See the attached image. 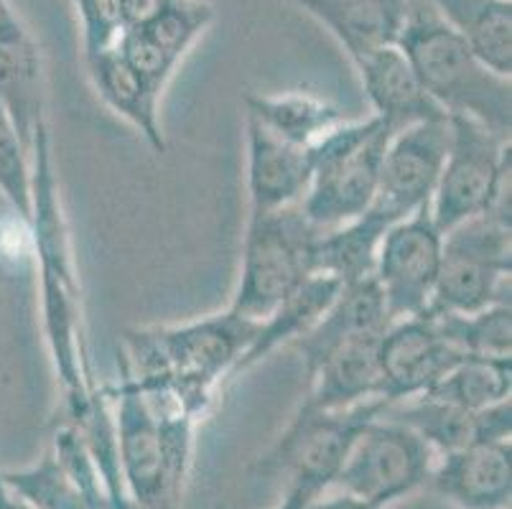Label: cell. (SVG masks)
Returning a JSON list of instances; mask_svg holds the SVG:
<instances>
[{
	"label": "cell",
	"instance_id": "6da1fadb",
	"mask_svg": "<svg viewBox=\"0 0 512 509\" xmlns=\"http://www.w3.org/2000/svg\"><path fill=\"white\" fill-rule=\"evenodd\" d=\"M258 331V321L245 319L230 306L176 326L128 331L118 357L136 377L169 382L186 408L204 420L227 377L240 375V364Z\"/></svg>",
	"mask_w": 512,
	"mask_h": 509
},
{
	"label": "cell",
	"instance_id": "7a4b0ae2",
	"mask_svg": "<svg viewBox=\"0 0 512 509\" xmlns=\"http://www.w3.org/2000/svg\"><path fill=\"white\" fill-rule=\"evenodd\" d=\"M395 44L411 64L423 92L446 118L464 115L495 133L510 135V77L487 67L428 0H406Z\"/></svg>",
	"mask_w": 512,
	"mask_h": 509
},
{
	"label": "cell",
	"instance_id": "3957f363",
	"mask_svg": "<svg viewBox=\"0 0 512 509\" xmlns=\"http://www.w3.org/2000/svg\"><path fill=\"white\" fill-rule=\"evenodd\" d=\"M321 232L301 204L268 214H248L232 311L263 321L281 306L316 273V242Z\"/></svg>",
	"mask_w": 512,
	"mask_h": 509
},
{
	"label": "cell",
	"instance_id": "277c9868",
	"mask_svg": "<svg viewBox=\"0 0 512 509\" xmlns=\"http://www.w3.org/2000/svg\"><path fill=\"white\" fill-rule=\"evenodd\" d=\"M395 130L377 115L344 120L314 148V171L301 209L319 230H334L372 207Z\"/></svg>",
	"mask_w": 512,
	"mask_h": 509
},
{
	"label": "cell",
	"instance_id": "5b68a950",
	"mask_svg": "<svg viewBox=\"0 0 512 509\" xmlns=\"http://www.w3.org/2000/svg\"><path fill=\"white\" fill-rule=\"evenodd\" d=\"M385 410V400H370L337 413L296 410L273 446L255 461V474L268 479L283 476L288 492L301 494L311 502L337 484L352 443L362 428Z\"/></svg>",
	"mask_w": 512,
	"mask_h": 509
},
{
	"label": "cell",
	"instance_id": "8992f818",
	"mask_svg": "<svg viewBox=\"0 0 512 509\" xmlns=\"http://www.w3.org/2000/svg\"><path fill=\"white\" fill-rule=\"evenodd\" d=\"M512 224L477 214L444 232V260L426 314L469 316L510 303Z\"/></svg>",
	"mask_w": 512,
	"mask_h": 509
},
{
	"label": "cell",
	"instance_id": "52a82bcc",
	"mask_svg": "<svg viewBox=\"0 0 512 509\" xmlns=\"http://www.w3.org/2000/svg\"><path fill=\"white\" fill-rule=\"evenodd\" d=\"M512 174L510 135L464 115H449V148L441 166L431 219L441 232L487 212L497 186Z\"/></svg>",
	"mask_w": 512,
	"mask_h": 509
},
{
	"label": "cell",
	"instance_id": "ba28073f",
	"mask_svg": "<svg viewBox=\"0 0 512 509\" xmlns=\"http://www.w3.org/2000/svg\"><path fill=\"white\" fill-rule=\"evenodd\" d=\"M436 454L411 428L388 415H377L360 431L334 487L375 509L406 499L434 469Z\"/></svg>",
	"mask_w": 512,
	"mask_h": 509
},
{
	"label": "cell",
	"instance_id": "9c48e42d",
	"mask_svg": "<svg viewBox=\"0 0 512 509\" xmlns=\"http://www.w3.org/2000/svg\"><path fill=\"white\" fill-rule=\"evenodd\" d=\"M444 260V232L431 212L418 209L388 227L375 252V278L393 321L426 314Z\"/></svg>",
	"mask_w": 512,
	"mask_h": 509
},
{
	"label": "cell",
	"instance_id": "30bf717a",
	"mask_svg": "<svg viewBox=\"0 0 512 509\" xmlns=\"http://www.w3.org/2000/svg\"><path fill=\"white\" fill-rule=\"evenodd\" d=\"M107 392L113 405L120 476L130 504L138 509H179L181 502L171 492L164 441L141 387L120 367L118 387Z\"/></svg>",
	"mask_w": 512,
	"mask_h": 509
},
{
	"label": "cell",
	"instance_id": "8fae6325",
	"mask_svg": "<svg viewBox=\"0 0 512 509\" xmlns=\"http://www.w3.org/2000/svg\"><path fill=\"white\" fill-rule=\"evenodd\" d=\"M449 148V118L421 120L393 133L372 212L388 224L426 209L434 199Z\"/></svg>",
	"mask_w": 512,
	"mask_h": 509
},
{
	"label": "cell",
	"instance_id": "7c38bea8",
	"mask_svg": "<svg viewBox=\"0 0 512 509\" xmlns=\"http://www.w3.org/2000/svg\"><path fill=\"white\" fill-rule=\"evenodd\" d=\"M462 357L428 314L393 321L380 339V395L388 405L423 395Z\"/></svg>",
	"mask_w": 512,
	"mask_h": 509
},
{
	"label": "cell",
	"instance_id": "4fadbf2b",
	"mask_svg": "<svg viewBox=\"0 0 512 509\" xmlns=\"http://www.w3.org/2000/svg\"><path fill=\"white\" fill-rule=\"evenodd\" d=\"M0 107L23 143L34 148L36 133L46 125L44 56L11 3L0 11Z\"/></svg>",
	"mask_w": 512,
	"mask_h": 509
},
{
	"label": "cell",
	"instance_id": "5bb4252c",
	"mask_svg": "<svg viewBox=\"0 0 512 509\" xmlns=\"http://www.w3.org/2000/svg\"><path fill=\"white\" fill-rule=\"evenodd\" d=\"M250 214H268L301 204L314 171V151L286 143L245 115Z\"/></svg>",
	"mask_w": 512,
	"mask_h": 509
},
{
	"label": "cell",
	"instance_id": "9a60e30c",
	"mask_svg": "<svg viewBox=\"0 0 512 509\" xmlns=\"http://www.w3.org/2000/svg\"><path fill=\"white\" fill-rule=\"evenodd\" d=\"M510 441L469 443L436 456L428 484L459 509H510Z\"/></svg>",
	"mask_w": 512,
	"mask_h": 509
},
{
	"label": "cell",
	"instance_id": "2e32d148",
	"mask_svg": "<svg viewBox=\"0 0 512 509\" xmlns=\"http://www.w3.org/2000/svg\"><path fill=\"white\" fill-rule=\"evenodd\" d=\"M385 331L362 334L334 349L311 375L306 395L296 410L301 413H337L355 405L383 400L380 385V339Z\"/></svg>",
	"mask_w": 512,
	"mask_h": 509
},
{
	"label": "cell",
	"instance_id": "e0dca14e",
	"mask_svg": "<svg viewBox=\"0 0 512 509\" xmlns=\"http://www.w3.org/2000/svg\"><path fill=\"white\" fill-rule=\"evenodd\" d=\"M390 324H393V319L385 308L383 293L377 288L375 278L367 275V278L344 283L332 306L324 311V316L291 347L301 354L304 372L311 375L334 349L347 344L349 339L385 331Z\"/></svg>",
	"mask_w": 512,
	"mask_h": 509
},
{
	"label": "cell",
	"instance_id": "ac0fdd59",
	"mask_svg": "<svg viewBox=\"0 0 512 509\" xmlns=\"http://www.w3.org/2000/svg\"><path fill=\"white\" fill-rule=\"evenodd\" d=\"M355 69L372 105V115L385 120L395 133L421 120L446 118L436 102L423 92L398 44L370 51L360 62H355Z\"/></svg>",
	"mask_w": 512,
	"mask_h": 509
},
{
	"label": "cell",
	"instance_id": "d6986e66",
	"mask_svg": "<svg viewBox=\"0 0 512 509\" xmlns=\"http://www.w3.org/2000/svg\"><path fill=\"white\" fill-rule=\"evenodd\" d=\"M85 64L100 100L138 135H143V140L153 151L164 153L166 138L164 125H161V95L164 92L151 87L136 69L130 67L118 46L102 51V54L87 56Z\"/></svg>",
	"mask_w": 512,
	"mask_h": 509
},
{
	"label": "cell",
	"instance_id": "ffe728a7",
	"mask_svg": "<svg viewBox=\"0 0 512 509\" xmlns=\"http://www.w3.org/2000/svg\"><path fill=\"white\" fill-rule=\"evenodd\" d=\"M342 44L352 64L380 46L395 44L406 0H293Z\"/></svg>",
	"mask_w": 512,
	"mask_h": 509
},
{
	"label": "cell",
	"instance_id": "44dd1931",
	"mask_svg": "<svg viewBox=\"0 0 512 509\" xmlns=\"http://www.w3.org/2000/svg\"><path fill=\"white\" fill-rule=\"evenodd\" d=\"M342 286V280L332 278V275H309L281 306L273 308L263 321H258V331H255L250 349L242 357L240 372L263 362L268 354L281 349L283 344H293L296 339H301L324 316V311L332 306Z\"/></svg>",
	"mask_w": 512,
	"mask_h": 509
},
{
	"label": "cell",
	"instance_id": "7402d4cb",
	"mask_svg": "<svg viewBox=\"0 0 512 509\" xmlns=\"http://www.w3.org/2000/svg\"><path fill=\"white\" fill-rule=\"evenodd\" d=\"M245 107L273 135L299 148L314 151L321 140L344 123V112L332 102L309 92H281V95H248Z\"/></svg>",
	"mask_w": 512,
	"mask_h": 509
},
{
	"label": "cell",
	"instance_id": "603a6c76",
	"mask_svg": "<svg viewBox=\"0 0 512 509\" xmlns=\"http://www.w3.org/2000/svg\"><path fill=\"white\" fill-rule=\"evenodd\" d=\"M477 56L502 77L512 74V0H428Z\"/></svg>",
	"mask_w": 512,
	"mask_h": 509
},
{
	"label": "cell",
	"instance_id": "cb8c5ba5",
	"mask_svg": "<svg viewBox=\"0 0 512 509\" xmlns=\"http://www.w3.org/2000/svg\"><path fill=\"white\" fill-rule=\"evenodd\" d=\"M385 415L411 428L436 456L451 454L477 441V413L456 408L431 395H416L388 405Z\"/></svg>",
	"mask_w": 512,
	"mask_h": 509
},
{
	"label": "cell",
	"instance_id": "d4e9b609",
	"mask_svg": "<svg viewBox=\"0 0 512 509\" xmlns=\"http://www.w3.org/2000/svg\"><path fill=\"white\" fill-rule=\"evenodd\" d=\"M512 359L462 357L423 395L477 413L490 405L510 400Z\"/></svg>",
	"mask_w": 512,
	"mask_h": 509
},
{
	"label": "cell",
	"instance_id": "484cf974",
	"mask_svg": "<svg viewBox=\"0 0 512 509\" xmlns=\"http://www.w3.org/2000/svg\"><path fill=\"white\" fill-rule=\"evenodd\" d=\"M8 489L26 509H105L85 492L51 448L26 469L3 471Z\"/></svg>",
	"mask_w": 512,
	"mask_h": 509
},
{
	"label": "cell",
	"instance_id": "4316f807",
	"mask_svg": "<svg viewBox=\"0 0 512 509\" xmlns=\"http://www.w3.org/2000/svg\"><path fill=\"white\" fill-rule=\"evenodd\" d=\"M446 342L464 357L512 359V308L510 303L482 308L477 314H428Z\"/></svg>",
	"mask_w": 512,
	"mask_h": 509
},
{
	"label": "cell",
	"instance_id": "83f0119b",
	"mask_svg": "<svg viewBox=\"0 0 512 509\" xmlns=\"http://www.w3.org/2000/svg\"><path fill=\"white\" fill-rule=\"evenodd\" d=\"M212 21L214 8L204 0H171L164 11L138 31L181 64V59L197 44L199 36L212 26Z\"/></svg>",
	"mask_w": 512,
	"mask_h": 509
},
{
	"label": "cell",
	"instance_id": "f1b7e54d",
	"mask_svg": "<svg viewBox=\"0 0 512 509\" xmlns=\"http://www.w3.org/2000/svg\"><path fill=\"white\" fill-rule=\"evenodd\" d=\"M0 196L29 224L31 204H34V158L3 107H0Z\"/></svg>",
	"mask_w": 512,
	"mask_h": 509
},
{
	"label": "cell",
	"instance_id": "f546056e",
	"mask_svg": "<svg viewBox=\"0 0 512 509\" xmlns=\"http://www.w3.org/2000/svg\"><path fill=\"white\" fill-rule=\"evenodd\" d=\"M82 21V51L87 56L115 49L125 34L123 0H74Z\"/></svg>",
	"mask_w": 512,
	"mask_h": 509
},
{
	"label": "cell",
	"instance_id": "4dcf8cb0",
	"mask_svg": "<svg viewBox=\"0 0 512 509\" xmlns=\"http://www.w3.org/2000/svg\"><path fill=\"white\" fill-rule=\"evenodd\" d=\"M118 51L123 54L125 62L136 69L151 87L158 92L166 90V84L171 82L174 72L179 69V62L171 59L158 44H153L146 34H141L138 28H128L118 41Z\"/></svg>",
	"mask_w": 512,
	"mask_h": 509
},
{
	"label": "cell",
	"instance_id": "1f68e13d",
	"mask_svg": "<svg viewBox=\"0 0 512 509\" xmlns=\"http://www.w3.org/2000/svg\"><path fill=\"white\" fill-rule=\"evenodd\" d=\"M169 3L171 0H123L125 31H128V28L146 26V23L153 21Z\"/></svg>",
	"mask_w": 512,
	"mask_h": 509
},
{
	"label": "cell",
	"instance_id": "d6a6232c",
	"mask_svg": "<svg viewBox=\"0 0 512 509\" xmlns=\"http://www.w3.org/2000/svg\"><path fill=\"white\" fill-rule=\"evenodd\" d=\"M304 509H375V507H370V504L362 502V499L352 497V494L339 492V494H334V497L321 494V497L311 499Z\"/></svg>",
	"mask_w": 512,
	"mask_h": 509
},
{
	"label": "cell",
	"instance_id": "836d02e7",
	"mask_svg": "<svg viewBox=\"0 0 512 509\" xmlns=\"http://www.w3.org/2000/svg\"><path fill=\"white\" fill-rule=\"evenodd\" d=\"M306 504H309V499H304L301 497V494H296V492H283V499H281V504H278L276 509H304Z\"/></svg>",
	"mask_w": 512,
	"mask_h": 509
},
{
	"label": "cell",
	"instance_id": "e575fe53",
	"mask_svg": "<svg viewBox=\"0 0 512 509\" xmlns=\"http://www.w3.org/2000/svg\"><path fill=\"white\" fill-rule=\"evenodd\" d=\"M0 509H16V497H13V492L8 489L3 471H0Z\"/></svg>",
	"mask_w": 512,
	"mask_h": 509
},
{
	"label": "cell",
	"instance_id": "d590c367",
	"mask_svg": "<svg viewBox=\"0 0 512 509\" xmlns=\"http://www.w3.org/2000/svg\"><path fill=\"white\" fill-rule=\"evenodd\" d=\"M6 6H8V0H0V11H3Z\"/></svg>",
	"mask_w": 512,
	"mask_h": 509
},
{
	"label": "cell",
	"instance_id": "8d00e7d4",
	"mask_svg": "<svg viewBox=\"0 0 512 509\" xmlns=\"http://www.w3.org/2000/svg\"><path fill=\"white\" fill-rule=\"evenodd\" d=\"M16 509H26V507H23V504H18V502H16Z\"/></svg>",
	"mask_w": 512,
	"mask_h": 509
}]
</instances>
